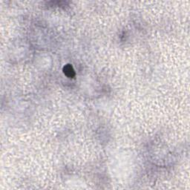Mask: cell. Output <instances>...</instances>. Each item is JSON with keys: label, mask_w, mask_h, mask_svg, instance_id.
<instances>
[{"label": "cell", "mask_w": 190, "mask_h": 190, "mask_svg": "<svg viewBox=\"0 0 190 190\" xmlns=\"http://www.w3.org/2000/svg\"><path fill=\"white\" fill-rule=\"evenodd\" d=\"M63 72L65 75L67 76L69 78H73L75 76V71L71 65H66V66H65L63 68Z\"/></svg>", "instance_id": "obj_1"}]
</instances>
